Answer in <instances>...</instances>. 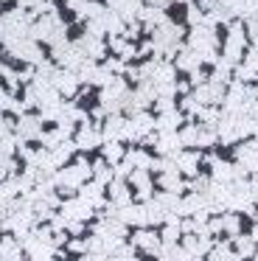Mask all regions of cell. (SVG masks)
Listing matches in <instances>:
<instances>
[{
	"instance_id": "cell-1",
	"label": "cell",
	"mask_w": 258,
	"mask_h": 261,
	"mask_svg": "<svg viewBox=\"0 0 258 261\" xmlns=\"http://www.w3.org/2000/svg\"><path fill=\"white\" fill-rule=\"evenodd\" d=\"M185 253L194 258V255H202V253H208L211 250V239H205V236H188L185 239Z\"/></svg>"
},
{
	"instance_id": "cell-2",
	"label": "cell",
	"mask_w": 258,
	"mask_h": 261,
	"mask_svg": "<svg viewBox=\"0 0 258 261\" xmlns=\"http://www.w3.org/2000/svg\"><path fill=\"white\" fill-rule=\"evenodd\" d=\"M135 244L143 247V250H149V253H157V250H160V239H157V233H151V230H138L135 233Z\"/></svg>"
},
{
	"instance_id": "cell-3",
	"label": "cell",
	"mask_w": 258,
	"mask_h": 261,
	"mask_svg": "<svg viewBox=\"0 0 258 261\" xmlns=\"http://www.w3.org/2000/svg\"><path fill=\"white\" fill-rule=\"evenodd\" d=\"M179 169L183 171H188V174H196V163H199V154L196 152H185V154H179Z\"/></svg>"
},
{
	"instance_id": "cell-4",
	"label": "cell",
	"mask_w": 258,
	"mask_h": 261,
	"mask_svg": "<svg viewBox=\"0 0 258 261\" xmlns=\"http://www.w3.org/2000/svg\"><path fill=\"white\" fill-rule=\"evenodd\" d=\"M236 253L239 255H252L255 253V239L252 236H236Z\"/></svg>"
},
{
	"instance_id": "cell-5",
	"label": "cell",
	"mask_w": 258,
	"mask_h": 261,
	"mask_svg": "<svg viewBox=\"0 0 258 261\" xmlns=\"http://www.w3.org/2000/svg\"><path fill=\"white\" fill-rule=\"evenodd\" d=\"M222 225H224V230H227L230 236H239V230H241V219H239V216H224Z\"/></svg>"
},
{
	"instance_id": "cell-6",
	"label": "cell",
	"mask_w": 258,
	"mask_h": 261,
	"mask_svg": "<svg viewBox=\"0 0 258 261\" xmlns=\"http://www.w3.org/2000/svg\"><path fill=\"white\" fill-rule=\"evenodd\" d=\"M252 239L258 242V222H255V227H252Z\"/></svg>"
}]
</instances>
